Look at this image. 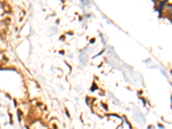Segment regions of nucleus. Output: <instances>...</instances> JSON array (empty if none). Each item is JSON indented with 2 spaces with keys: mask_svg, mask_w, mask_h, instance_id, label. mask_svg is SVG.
I'll return each instance as SVG.
<instances>
[{
  "mask_svg": "<svg viewBox=\"0 0 172 129\" xmlns=\"http://www.w3.org/2000/svg\"><path fill=\"white\" fill-rule=\"evenodd\" d=\"M171 100H172V97H171Z\"/></svg>",
  "mask_w": 172,
  "mask_h": 129,
  "instance_id": "f03ea898",
  "label": "nucleus"
},
{
  "mask_svg": "<svg viewBox=\"0 0 172 129\" xmlns=\"http://www.w3.org/2000/svg\"><path fill=\"white\" fill-rule=\"evenodd\" d=\"M171 73H172V72H171Z\"/></svg>",
  "mask_w": 172,
  "mask_h": 129,
  "instance_id": "7ed1b4c3",
  "label": "nucleus"
},
{
  "mask_svg": "<svg viewBox=\"0 0 172 129\" xmlns=\"http://www.w3.org/2000/svg\"><path fill=\"white\" fill-rule=\"evenodd\" d=\"M136 116H137V115H133V117L135 118V120H136V121H137L138 122H140V120H139V119H137V117H136ZM139 117H140V118H144L143 115H141V114H140V113H139Z\"/></svg>",
  "mask_w": 172,
  "mask_h": 129,
  "instance_id": "f257e3e1",
  "label": "nucleus"
}]
</instances>
